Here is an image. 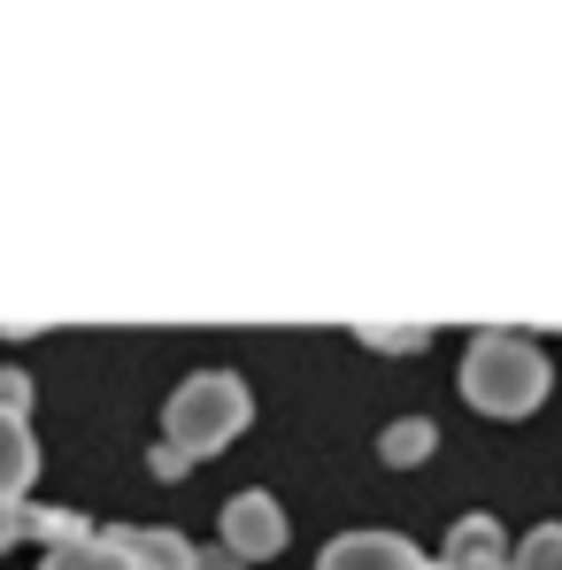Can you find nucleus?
<instances>
[{
    "mask_svg": "<svg viewBox=\"0 0 562 570\" xmlns=\"http://www.w3.org/2000/svg\"><path fill=\"white\" fill-rule=\"evenodd\" d=\"M548 347H532L524 332H477L463 347V401L477 416H501V424H516V416H532L540 401H548Z\"/></svg>",
    "mask_w": 562,
    "mask_h": 570,
    "instance_id": "nucleus-1",
    "label": "nucleus"
},
{
    "mask_svg": "<svg viewBox=\"0 0 562 570\" xmlns=\"http://www.w3.org/2000/svg\"><path fill=\"white\" fill-rule=\"evenodd\" d=\"M247 416H255V393L239 371H193L162 409V440L186 448V455H216L247 432Z\"/></svg>",
    "mask_w": 562,
    "mask_h": 570,
    "instance_id": "nucleus-2",
    "label": "nucleus"
},
{
    "mask_svg": "<svg viewBox=\"0 0 562 570\" xmlns=\"http://www.w3.org/2000/svg\"><path fill=\"white\" fill-rule=\"evenodd\" d=\"M216 532H224V548H231V556H247V563L285 556V509L270 501V493H231V501H224V517H216Z\"/></svg>",
    "mask_w": 562,
    "mask_h": 570,
    "instance_id": "nucleus-3",
    "label": "nucleus"
},
{
    "mask_svg": "<svg viewBox=\"0 0 562 570\" xmlns=\"http://www.w3.org/2000/svg\"><path fill=\"white\" fill-rule=\"evenodd\" d=\"M424 556L401 540V532H339L324 556H316V570H416Z\"/></svg>",
    "mask_w": 562,
    "mask_h": 570,
    "instance_id": "nucleus-4",
    "label": "nucleus"
},
{
    "mask_svg": "<svg viewBox=\"0 0 562 570\" xmlns=\"http://www.w3.org/2000/svg\"><path fill=\"white\" fill-rule=\"evenodd\" d=\"M108 540L131 556V570H200L193 540H186V532H170V524H116Z\"/></svg>",
    "mask_w": 562,
    "mask_h": 570,
    "instance_id": "nucleus-5",
    "label": "nucleus"
},
{
    "mask_svg": "<svg viewBox=\"0 0 562 570\" xmlns=\"http://www.w3.org/2000/svg\"><path fill=\"white\" fill-rule=\"evenodd\" d=\"M31 478H39V440H31V416L16 409V401H0V493H31Z\"/></svg>",
    "mask_w": 562,
    "mask_h": 570,
    "instance_id": "nucleus-6",
    "label": "nucleus"
},
{
    "mask_svg": "<svg viewBox=\"0 0 562 570\" xmlns=\"http://www.w3.org/2000/svg\"><path fill=\"white\" fill-rule=\"evenodd\" d=\"M39 570H131V556L108 540V532H78V540H62V548H47Z\"/></svg>",
    "mask_w": 562,
    "mask_h": 570,
    "instance_id": "nucleus-7",
    "label": "nucleus"
},
{
    "mask_svg": "<svg viewBox=\"0 0 562 570\" xmlns=\"http://www.w3.org/2000/svg\"><path fill=\"white\" fill-rule=\"evenodd\" d=\"M432 448H440V424H432V416H401V424H385V440H377L385 463H424Z\"/></svg>",
    "mask_w": 562,
    "mask_h": 570,
    "instance_id": "nucleus-8",
    "label": "nucleus"
},
{
    "mask_svg": "<svg viewBox=\"0 0 562 570\" xmlns=\"http://www.w3.org/2000/svg\"><path fill=\"white\" fill-rule=\"evenodd\" d=\"M516 570H562V524H540V532H524V548H516Z\"/></svg>",
    "mask_w": 562,
    "mask_h": 570,
    "instance_id": "nucleus-9",
    "label": "nucleus"
},
{
    "mask_svg": "<svg viewBox=\"0 0 562 570\" xmlns=\"http://www.w3.org/2000/svg\"><path fill=\"white\" fill-rule=\"evenodd\" d=\"M16 540H31V509L16 493H0V548H16Z\"/></svg>",
    "mask_w": 562,
    "mask_h": 570,
    "instance_id": "nucleus-10",
    "label": "nucleus"
},
{
    "mask_svg": "<svg viewBox=\"0 0 562 570\" xmlns=\"http://www.w3.org/2000/svg\"><path fill=\"white\" fill-rule=\"evenodd\" d=\"M147 463H155V478H186V471H193V455H186V448H170V440H162Z\"/></svg>",
    "mask_w": 562,
    "mask_h": 570,
    "instance_id": "nucleus-11",
    "label": "nucleus"
},
{
    "mask_svg": "<svg viewBox=\"0 0 562 570\" xmlns=\"http://www.w3.org/2000/svg\"><path fill=\"white\" fill-rule=\"evenodd\" d=\"M0 401H16V409H23V401H31V379H23V371H0Z\"/></svg>",
    "mask_w": 562,
    "mask_h": 570,
    "instance_id": "nucleus-12",
    "label": "nucleus"
},
{
    "mask_svg": "<svg viewBox=\"0 0 562 570\" xmlns=\"http://www.w3.org/2000/svg\"><path fill=\"white\" fill-rule=\"evenodd\" d=\"M200 570H247V556H231V548H216V556H200Z\"/></svg>",
    "mask_w": 562,
    "mask_h": 570,
    "instance_id": "nucleus-13",
    "label": "nucleus"
},
{
    "mask_svg": "<svg viewBox=\"0 0 562 570\" xmlns=\"http://www.w3.org/2000/svg\"><path fill=\"white\" fill-rule=\"evenodd\" d=\"M416 570H447V563H440V556H432V563H416Z\"/></svg>",
    "mask_w": 562,
    "mask_h": 570,
    "instance_id": "nucleus-14",
    "label": "nucleus"
}]
</instances>
